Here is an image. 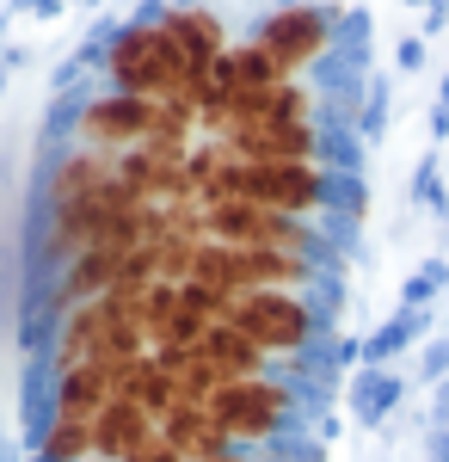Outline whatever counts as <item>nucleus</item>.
Returning a JSON list of instances; mask_svg holds the SVG:
<instances>
[{"label":"nucleus","instance_id":"nucleus-1","mask_svg":"<svg viewBox=\"0 0 449 462\" xmlns=\"http://www.w3.org/2000/svg\"><path fill=\"white\" fill-rule=\"evenodd\" d=\"M394 394H400V383H394V376H376L370 389L357 394V420H363V426H376L381 413H388V401H394Z\"/></svg>","mask_w":449,"mask_h":462},{"label":"nucleus","instance_id":"nucleus-2","mask_svg":"<svg viewBox=\"0 0 449 462\" xmlns=\"http://www.w3.org/2000/svg\"><path fill=\"white\" fill-rule=\"evenodd\" d=\"M215 462H277V457H259V450H228V457H215Z\"/></svg>","mask_w":449,"mask_h":462},{"label":"nucleus","instance_id":"nucleus-3","mask_svg":"<svg viewBox=\"0 0 449 462\" xmlns=\"http://www.w3.org/2000/svg\"><path fill=\"white\" fill-rule=\"evenodd\" d=\"M444 111H449V87H444Z\"/></svg>","mask_w":449,"mask_h":462},{"label":"nucleus","instance_id":"nucleus-4","mask_svg":"<svg viewBox=\"0 0 449 462\" xmlns=\"http://www.w3.org/2000/svg\"><path fill=\"white\" fill-rule=\"evenodd\" d=\"M87 462H99V457H87Z\"/></svg>","mask_w":449,"mask_h":462}]
</instances>
